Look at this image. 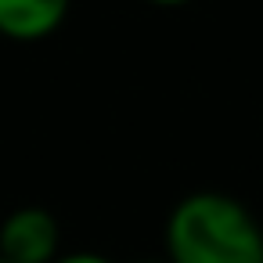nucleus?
<instances>
[{
    "label": "nucleus",
    "mask_w": 263,
    "mask_h": 263,
    "mask_svg": "<svg viewBox=\"0 0 263 263\" xmlns=\"http://www.w3.org/2000/svg\"><path fill=\"white\" fill-rule=\"evenodd\" d=\"M170 263H263V223L223 191L184 195L162 231Z\"/></svg>",
    "instance_id": "1"
},
{
    "label": "nucleus",
    "mask_w": 263,
    "mask_h": 263,
    "mask_svg": "<svg viewBox=\"0 0 263 263\" xmlns=\"http://www.w3.org/2000/svg\"><path fill=\"white\" fill-rule=\"evenodd\" d=\"M62 252V223L51 209L18 205L0 220V256L8 263H54Z\"/></svg>",
    "instance_id": "2"
},
{
    "label": "nucleus",
    "mask_w": 263,
    "mask_h": 263,
    "mask_svg": "<svg viewBox=\"0 0 263 263\" xmlns=\"http://www.w3.org/2000/svg\"><path fill=\"white\" fill-rule=\"evenodd\" d=\"M72 0H0V36L15 44H40L69 18Z\"/></svg>",
    "instance_id": "3"
},
{
    "label": "nucleus",
    "mask_w": 263,
    "mask_h": 263,
    "mask_svg": "<svg viewBox=\"0 0 263 263\" xmlns=\"http://www.w3.org/2000/svg\"><path fill=\"white\" fill-rule=\"evenodd\" d=\"M54 263H116L105 252H90V249H76V252H62Z\"/></svg>",
    "instance_id": "4"
},
{
    "label": "nucleus",
    "mask_w": 263,
    "mask_h": 263,
    "mask_svg": "<svg viewBox=\"0 0 263 263\" xmlns=\"http://www.w3.org/2000/svg\"><path fill=\"white\" fill-rule=\"evenodd\" d=\"M144 4H152V8H187L191 0H144Z\"/></svg>",
    "instance_id": "5"
},
{
    "label": "nucleus",
    "mask_w": 263,
    "mask_h": 263,
    "mask_svg": "<svg viewBox=\"0 0 263 263\" xmlns=\"http://www.w3.org/2000/svg\"><path fill=\"white\" fill-rule=\"evenodd\" d=\"M134 263H170L166 256H141V259H134Z\"/></svg>",
    "instance_id": "6"
},
{
    "label": "nucleus",
    "mask_w": 263,
    "mask_h": 263,
    "mask_svg": "<svg viewBox=\"0 0 263 263\" xmlns=\"http://www.w3.org/2000/svg\"><path fill=\"white\" fill-rule=\"evenodd\" d=\"M0 263H8V259H4V256H0Z\"/></svg>",
    "instance_id": "7"
}]
</instances>
